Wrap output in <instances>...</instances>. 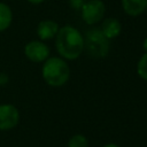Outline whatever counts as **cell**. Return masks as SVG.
<instances>
[{"label": "cell", "instance_id": "obj_1", "mask_svg": "<svg viewBox=\"0 0 147 147\" xmlns=\"http://www.w3.org/2000/svg\"><path fill=\"white\" fill-rule=\"evenodd\" d=\"M55 47L62 59L76 60L83 53L84 37L76 28L64 25L59 29L55 36Z\"/></svg>", "mask_w": 147, "mask_h": 147}, {"label": "cell", "instance_id": "obj_2", "mask_svg": "<svg viewBox=\"0 0 147 147\" xmlns=\"http://www.w3.org/2000/svg\"><path fill=\"white\" fill-rule=\"evenodd\" d=\"M41 75L46 84L52 87H60L69 80L70 69L64 59L48 57L44 61Z\"/></svg>", "mask_w": 147, "mask_h": 147}, {"label": "cell", "instance_id": "obj_3", "mask_svg": "<svg viewBox=\"0 0 147 147\" xmlns=\"http://www.w3.org/2000/svg\"><path fill=\"white\" fill-rule=\"evenodd\" d=\"M84 47L90 56L94 59L106 57L109 53V39L101 32L100 29L87 30L84 38Z\"/></svg>", "mask_w": 147, "mask_h": 147}, {"label": "cell", "instance_id": "obj_4", "mask_svg": "<svg viewBox=\"0 0 147 147\" xmlns=\"http://www.w3.org/2000/svg\"><path fill=\"white\" fill-rule=\"evenodd\" d=\"M82 18L85 23L93 25L99 23L106 13V7L102 0H86L80 8Z\"/></svg>", "mask_w": 147, "mask_h": 147}, {"label": "cell", "instance_id": "obj_5", "mask_svg": "<svg viewBox=\"0 0 147 147\" xmlns=\"http://www.w3.org/2000/svg\"><path fill=\"white\" fill-rule=\"evenodd\" d=\"M24 54L31 62L40 63L48 59L49 48L41 40H31L24 46Z\"/></svg>", "mask_w": 147, "mask_h": 147}, {"label": "cell", "instance_id": "obj_6", "mask_svg": "<svg viewBox=\"0 0 147 147\" xmlns=\"http://www.w3.org/2000/svg\"><path fill=\"white\" fill-rule=\"evenodd\" d=\"M20 122V111L11 103L0 105V130L14 129Z\"/></svg>", "mask_w": 147, "mask_h": 147}, {"label": "cell", "instance_id": "obj_7", "mask_svg": "<svg viewBox=\"0 0 147 147\" xmlns=\"http://www.w3.org/2000/svg\"><path fill=\"white\" fill-rule=\"evenodd\" d=\"M59 25L55 21L52 20H44L39 22L37 26V34L40 40H49L54 38L59 31Z\"/></svg>", "mask_w": 147, "mask_h": 147}, {"label": "cell", "instance_id": "obj_8", "mask_svg": "<svg viewBox=\"0 0 147 147\" xmlns=\"http://www.w3.org/2000/svg\"><path fill=\"white\" fill-rule=\"evenodd\" d=\"M100 30L106 36V38L114 39V38H116V37L119 36L121 30H122V25H121V22L117 18L108 17V18H106L102 22Z\"/></svg>", "mask_w": 147, "mask_h": 147}, {"label": "cell", "instance_id": "obj_9", "mask_svg": "<svg viewBox=\"0 0 147 147\" xmlns=\"http://www.w3.org/2000/svg\"><path fill=\"white\" fill-rule=\"evenodd\" d=\"M122 7L129 16H139L146 10L147 0H122Z\"/></svg>", "mask_w": 147, "mask_h": 147}, {"label": "cell", "instance_id": "obj_10", "mask_svg": "<svg viewBox=\"0 0 147 147\" xmlns=\"http://www.w3.org/2000/svg\"><path fill=\"white\" fill-rule=\"evenodd\" d=\"M13 21V13L10 7L5 3L0 2V32L7 30Z\"/></svg>", "mask_w": 147, "mask_h": 147}, {"label": "cell", "instance_id": "obj_11", "mask_svg": "<svg viewBox=\"0 0 147 147\" xmlns=\"http://www.w3.org/2000/svg\"><path fill=\"white\" fill-rule=\"evenodd\" d=\"M68 147H88V140L83 134H74L68 141Z\"/></svg>", "mask_w": 147, "mask_h": 147}, {"label": "cell", "instance_id": "obj_12", "mask_svg": "<svg viewBox=\"0 0 147 147\" xmlns=\"http://www.w3.org/2000/svg\"><path fill=\"white\" fill-rule=\"evenodd\" d=\"M137 72L140 76V78H142L144 80L147 82V52H145V54L138 61Z\"/></svg>", "mask_w": 147, "mask_h": 147}, {"label": "cell", "instance_id": "obj_13", "mask_svg": "<svg viewBox=\"0 0 147 147\" xmlns=\"http://www.w3.org/2000/svg\"><path fill=\"white\" fill-rule=\"evenodd\" d=\"M86 2V0H69V5L71 8L74 9H80L83 7V5Z\"/></svg>", "mask_w": 147, "mask_h": 147}, {"label": "cell", "instance_id": "obj_14", "mask_svg": "<svg viewBox=\"0 0 147 147\" xmlns=\"http://www.w3.org/2000/svg\"><path fill=\"white\" fill-rule=\"evenodd\" d=\"M8 76L6 74H0V85H5L8 83Z\"/></svg>", "mask_w": 147, "mask_h": 147}, {"label": "cell", "instance_id": "obj_15", "mask_svg": "<svg viewBox=\"0 0 147 147\" xmlns=\"http://www.w3.org/2000/svg\"><path fill=\"white\" fill-rule=\"evenodd\" d=\"M30 3H32V5H39V3H41V2H44L45 0H28Z\"/></svg>", "mask_w": 147, "mask_h": 147}, {"label": "cell", "instance_id": "obj_16", "mask_svg": "<svg viewBox=\"0 0 147 147\" xmlns=\"http://www.w3.org/2000/svg\"><path fill=\"white\" fill-rule=\"evenodd\" d=\"M142 47L145 49V52H147V38L144 40V44H142Z\"/></svg>", "mask_w": 147, "mask_h": 147}, {"label": "cell", "instance_id": "obj_17", "mask_svg": "<svg viewBox=\"0 0 147 147\" xmlns=\"http://www.w3.org/2000/svg\"><path fill=\"white\" fill-rule=\"evenodd\" d=\"M103 147H119V146L116 145V144H107V145H105Z\"/></svg>", "mask_w": 147, "mask_h": 147}, {"label": "cell", "instance_id": "obj_18", "mask_svg": "<svg viewBox=\"0 0 147 147\" xmlns=\"http://www.w3.org/2000/svg\"><path fill=\"white\" fill-rule=\"evenodd\" d=\"M146 9H147V7H146Z\"/></svg>", "mask_w": 147, "mask_h": 147}]
</instances>
